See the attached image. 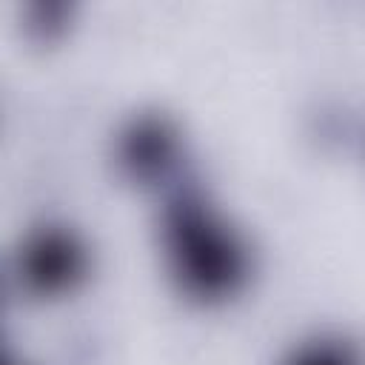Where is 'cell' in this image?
<instances>
[{
  "mask_svg": "<svg viewBox=\"0 0 365 365\" xmlns=\"http://www.w3.org/2000/svg\"><path fill=\"white\" fill-rule=\"evenodd\" d=\"M26 271L37 288H60L80 271V251L63 234H43L29 248Z\"/></svg>",
  "mask_w": 365,
  "mask_h": 365,
  "instance_id": "cell-2",
  "label": "cell"
},
{
  "mask_svg": "<svg viewBox=\"0 0 365 365\" xmlns=\"http://www.w3.org/2000/svg\"><path fill=\"white\" fill-rule=\"evenodd\" d=\"M291 365H354V359L345 354V348L322 342V345H311L305 348Z\"/></svg>",
  "mask_w": 365,
  "mask_h": 365,
  "instance_id": "cell-3",
  "label": "cell"
},
{
  "mask_svg": "<svg viewBox=\"0 0 365 365\" xmlns=\"http://www.w3.org/2000/svg\"><path fill=\"white\" fill-rule=\"evenodd\" d=\"M171 257L177 274L197 294L231 291L240 271L242 254L222 222H217L200 202H182L168 220Z\"/></svg>",
  "mask_w": 365,
  "mask_h": 365,
  "instance_id": "cell-1",
  "label": "cell"
}]
</instances>
